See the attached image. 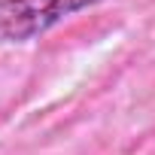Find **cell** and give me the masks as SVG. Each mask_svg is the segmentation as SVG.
Instances as JSON below:
<instances>
[{"label":"cell","mask_w":155,"mask_h":155,"mask_svg":"<svg viewBox=\"0 0 155 155\" xmlns=\"http://www.w3.org/2000/svg\"><path fill=\"white\" fill-rule=\"evenodd\" d=\"M104 0H0V46L28 43Z\"/></svg>","instance_id":"6da1fadb"}]
</instances>
